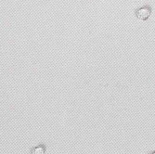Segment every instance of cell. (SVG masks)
Instances as JSON below:
<instances>
[{
  "label": "cell",
  "mask_w": 155,
  "mask_h": 154,
  "mask_svg": "<svg viewBox=\"0 0 155 154\" xmlns=\"http://www.w3.org/2000/svg\"><path fill=\"white\" fill-rule=\"evenodd\" d=\"M151 12H152L151 7L149 5H146V6H143L141 8H137L135 10V15L140 21H147L150 17Z\"/></svg>",
  "instance_id": "6da1fadb"
},
{
  "label": "cell",
  "mask_w": 155,
  "mask_h": 154,
  "mask_svg": "<svg viewBox=\"0 0 155 154\" xmlns=\"http://www.w3.org/2000/svg\"><path fill=\"white\" fill-rule=\"evenodd\" d=\"M47 146L44 143H40L30 149V154H46Z\"/></svg>",
  "instance_id": "7a4b0ae2"
},
{
  "label": "cell",
  "mask_w": 155,
  "mask_h": 154,
  "mask_svg": "<svg viewBox=\"0 0 155 154\" xmlns=\"http://www.w3.org/2000/svg\"><path fill=\"white\" fill-rule=\"evenodd\" d=\"M149 154H155V150H153V151H151V152H150Z\"/></svg>",
  "instance_id": "3957f363"
}]
</instances>
